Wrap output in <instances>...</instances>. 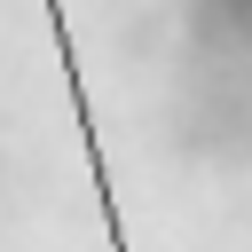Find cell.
Returning <instances> with one entry per match:
<instances>
[{
	"label": "cell",
	"mask_w": 252,
	"mask_h": 252,
	"mask_svg": "<svg viewBox=\"0 0 252 252\" xmlns=\"http://www.w3.org/2000/svg\"><path fill=\"white\" fill-rule=\"evenodd\" d=\"M47 32H55V63H63V94H71V118H79V150H87V173H94V205H102L110 252H126V213H118V189H110V165H102V134H94V102H87V79H79V47H71V24H63V0H47Z\"/></svg>",
	"instance_id": "cell-1"
}]
</instances>
